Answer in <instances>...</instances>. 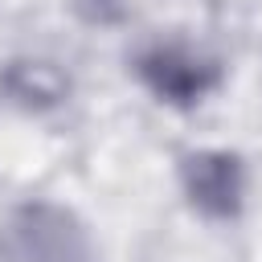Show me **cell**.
<instances>
[{"label": "cell", "instance_id": "obj_1", "mask_svg": "<svg viewBox=\"0 0 262 262\" xmlns=\"http://www.w3.org/2000/svg\"><path fill=\"white\" fill-rule=\"evenodd\" d=\"M0 262H94V250L74 213L37 201L0 221Z\"/></svg>", "mask_w": 262, "mask_h": 262}, {"label": "cell", "instance_id": "obj_2", "mask_svg": "<svg viewBox=\"0 0 262 262\" xmlns=\"http://www.w3.org/2000/svg\"><path fill=\"white\" fill-rule=\"evenodd\" d=\"M184 184L196 209L229 217L242 205V168L229 151H201L184 164Z\"/></svg>", "mask_w": 262, "mask_h": 262}, {"label": "cell", "instance_id": "obj_3", "mask_svg": "<svg viewBox=\"0 0 262 262\" xmlns=\"http://www.w3.org/2000/svg\"><path fill=\"white\" fill-rule=\"evenodd\" d=\"M143 82L168 102H192L213 86V66L184 49H151L139 57Z\"/></svg>", "mask_w": 262, "mask_h": 262}]
</instances>
